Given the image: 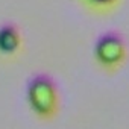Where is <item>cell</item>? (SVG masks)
<instances>
[{
    "instance_id": "cell-3",
    "label": "cell",
    "mask_w": 129,
    "mask_h": 129,
    "mask_svg": "<svg viewBox=\"0 0 129 129\" xmlns=\"http://www.w3.org/2000/svg\"><path fill=\"white\" fill-rule=\"evenodd\" d=\"M18 44H20V37L12 24H5L0 27V52L12 53L17 50Z\"/></svg>"
},
{
    "instance_id": "cell-2",
    "label": "cell",
    "mask_w": 129,
    "mask_h": 129,
    "mask_svg": "<svg viewBox=\"0 0 129 129\" xmlns=\"http://www.w3.org/2000/svg\"><path fill=\"white\" fill-rule=\"evenodd\" d=\"M94 52H96L97 59L102 64H105V66H112V64H117L123 58L124 44H123V40L117 34L109 32V34L102 35L97 40Z\"/></svg>"
},
{
    "instance_id": "cell-4",
    "label": "cell",
    "mask_w": 129,
    "mask_h": 129,
    "mask_svg": "<svg viewBox=\"0 0 129 129\" xmlns=\"http://www.w3.org/2000/svg\"><path fill=\"white\" fill-rule=\"evenodd\" d=\"M93 2H96V3H108L111 0H93Z\"/></svg>"
},
{
    "instance_id": "cell-1",
    "label": "cell",
    "mask_w": 129,
    "mask_h": 129,
    "mask_svg": "<svg viewBox=\"0 0 129 129\" xmlns=\"http://www.w3.org/2000/svg\"><path fill=\"white\" fill-rule=\"evenodd\" d=\"M27 100L40 115H49L56 106V87L46 75H37L27 87Z\"/></svg>"
}]
</instances>
